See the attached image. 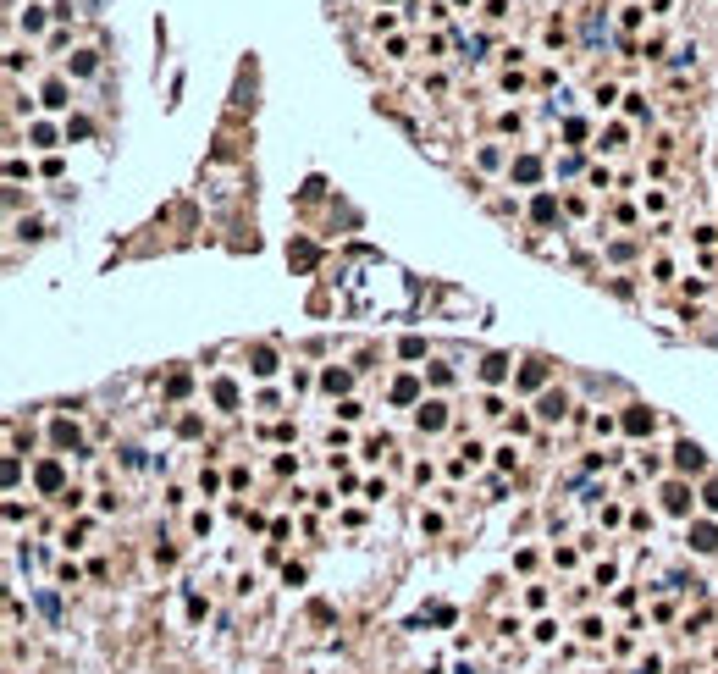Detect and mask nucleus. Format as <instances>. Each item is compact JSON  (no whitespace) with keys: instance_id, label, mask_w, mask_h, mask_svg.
I'll return each instance as SVG.
<instances>
[{"instance_id":"obj_5","label":"nucleus","mask_w":718,"mask_h":674,"mask_svg":"<svg viewBox=\"0 0 718 674\" xmlns=\"http://www.w3.org/2000/svg\"><path fill=\"white\" fill-rule=\"evenodd\" d=\"M625 426H630V431H652V415H646V409H630Z\"/></svg>"},{"instance_id":"obj_4","label":"nucleus","mask_w":718,"mask_h":674,"mask_svg":"<svg viewBox=\"0 0 718 674\" xmlns=\"http://www.w3.org/2000/svg\"><path fill=\"white\" fill-rule=\"evenodd\" d=\"M39 487L56 492V487H61V464H39Z\"/></svg>"},{"instance_id":"obj_3","label":"nucleus","mask_w":718,"mask_h":674,"mask_svg":"<svg viewBox=\"0 0 718 674\" xmlns=\"http://www.w3.org/2000/svg\"><path fill=\"white\" fill-rule=\"evenodd\" d=\"M442 420H448L442 404H426V409H420V431H442Z\"/></svg>"},{"instance_id":"obj_8","label":"nucleus","mask_w":718,"mask_h":674,"mask_svg":"<svg viewBox=\"0 0 718 674\" xmlns=\"http://www.w3.org/2000/svg\"><path fill=\"white\" fill-rule=\"evenodd\" d=\"M708 509H718V481H713V487H708Z\"/></svg>"},{"instance_id":"obj_7","label":"nucleus","mask_w":718,"mask_h":674,"mask_svg":"<svg viewBox=\"0 0 718 674\" xmlns=\"http://www.w3.org/2000/svg\"><path fill=\"white\" fill-rule=\"evenodd\" d=\"M542 381H547V371H542V365H525V376H519V387H542Z\"/></svg>"},{"instance_id":"obj_6","label":"nucleus","mask_w":718,"mask_h":674,"mask_svg":"<svg viewBox=\"0 0 718 674\" xmlns=\"http://www.w3.org/2000/svg\"><path fill=\"white\" fill-rule=\"evenodd\" d=\"M514 177H519V183H536V177H542V166H536V160H519V166H514Z\"/></svg>"},{"instance_id":"obj_2","label":"nucleus","mask_w":718,"mask_h":674,"mask_svg":"<svg viewBox=\"0 0 718 674\" xmlns=\"http://www.w3.org/2000/svg\"><path fill=\"white\" fill-rule=\"evenodd\" d=\"M691 542H696V553H718V525H696Z\"/></svg>"},{"instance_id":"obj_1","label":"nucleus","mask_w":718,"mask_h":674,"mask_svg":"<svg viewBox=\"0 0 718 674\" xmlns=\"http://www.w3.org/2000/svg\"><path fill=\"white\" fill-rule=\"evenodd\" d=\"M674 464H680V470H702L708 459H702V448H696V443H680V448H674Z\"/></svg>"}]
</instances>
